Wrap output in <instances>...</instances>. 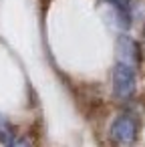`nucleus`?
<instances>
[{"instance_id": "obj_3", "label": "nucleus", "mask_w": 145, "mask_h": 147, "mask_svg": "<svg viewBox=\"0 0 145 147\" xmlns=\"http://www.w3.org/2000/svg\"><path fill=\"white\" fill-rule=\"evenodd\" d=\"M117 51H119V61L127 63V65H137L139 61V55H137V47L135 42L129 38V36H121L119 42H117Z\"/></svg>"}, {"instance_id": "obj_5", "label": "nucleus", "mask_w": 145, "mask_h": 147, "mask_svg": "<svg viewBox=\"0 0 145 147\" xmlns=\"http://www.w3.org/2000/svg\"><path fill=\"white\" fill-rule=\"evenodd\" d=\"M8 147H32V143H30V139H26V137H18V139H14Z\"/></svg>"}, {"instance_id": "obj_1", "label": "nucleus", "mask_w": 145, "mask_h": 147, "mask_svg": "<svg viewBox=\"0 0 145 147\" xmlns=\"http://www.w3.org/2000/svg\"><path fill=\"white\" fill-rule=\"evenodd\" d=\"M113 93L117 99H129L135 93V67L117 61L113 67Z\"/></svg>"}, {"instance_id": "obj_4", "label": "nucleus", "mask_w": 145, "mask_h": 147, "mask_svg": "<svg viewBox=\"0 0 145 147\" xmlns=\"http://www.w3.org/2000/svg\"><path fill=\"white\" fill-rule=\"evenodd\" d=\"M12 141H14V127L6 117L0 115V143L10 145Z\"/></svg>"}, {"instance_id": "obj_2", "label": "nucleus", "mask_w": 145, "mask_h": 147, "mask_svg": "<svg viewBox=\"0 0 145 147\" xmlns=\"http://www.w3.org/2000/svg\"><path fill=\"white\" fill-rule=\"evenodd\" d=\"M111 137L117 143H121V145H131L135 141V137H137V125H135V121L131 117H125V115L117 117L113 121V125H111Z\"/></svg>"}]
</instances>
